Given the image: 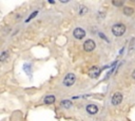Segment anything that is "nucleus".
Listing matches in <instances>:
<instances>
[{
    "mask_svg": "<svg viewBox=\"0 0 135 121\" xmlns=\"http://www.w3.org/2000/svg\"><path fill=\"white\" fill-rule=\"evenodd\" d=\"M112 33L116 37H121L126 33V25L124 23H116L112 26Z\"/></svg>",
    "mask_w": 135,
    "mask_h": 121,
    "instance_id": "nucleus-1",
    "label": "nucleus"
},
{
    "mask_svg": "<svg viewBox=\"0 0 135 121\" xmlns=\"http://www.w3.org/2000/svg\"><path fill=\"white\" fill-rule=\"evenodd\" d=\"M76 81V76L73 74V73H69V74L65 75V77L63 78V85L67 87H70L72 86V85H74V83H75Z\"/></svg>",
    "mask_w": 135,
    "mask_h": 121,
    "instance_id": "nucleus-2",
    "label": "nucleus"
},
{
    "mask_svg": "<svg viewBox=\"0 0 135 121\" xmlns=\"http://www.w3.org/2000/svg\"><path fill=\"white\" fill-rule=\"evenodd\" d=\"M95 47H96V43H95V41L92 40V39H88V40L83 43V50L86 52L94 51Z\"/></svg>",
    "mask_w": 135,
    "mask_h": 121,
    "instance_id": "nucleus-3",
    "label": "nucleus"
},
{
    "mask_svg": "<svg viewBox=\"0 0 135 121\" xmlns=\"http://www.w3.org/2000/svg\"><path fill=\"white\" fill-rule=\"evenodd\" d=\"M73 36H74V38H76L77 40H81V39H83L84 36H86V32H84V30H82L81 28H76L75 30L73 31Z\"/></svg>",
    "mask_w": 135,
    "mask_h": 121,
    "instance_id": "nucleus-4",
    "label": "nucleus"
},
{
    "mask_svg": "<svg viewBox=\"0 0 135 121\" xmlns=\"http://www.w3.org/2000/svg\"><path fill=\"white\" fill-rule=\"evenodd\" d=\"M101 73V70L100 68H98V66H92V68H90V71H89V76L91 77V78H98L99 75H100Z\"/></svg>",
    "mask_w": 135,
    "mask_h": 121,
    "instance_id": "nucleus-5",
    "label": "nucleus"
},
{
    "mask_svg": "<svg viewBox=\"0 0 135 121\" xmlns=\"http://www.w3.org/2000/svg\"><path fill=\"white\" fill-rule=\"evenodd\" d=\"M122 101V94L120 93V92H116L115 94L113 95V97H112V104L113 105H118V104H120Z\"/></svg>",
    "mask_w": 135,
    "mask_h": 121,
    "instance_id": "nucleus-6",
    "label": "nucleus"
},
{
    "mask_svg": "<svg viewBox=\"0 0 135 121\" xmlns=\"http://www.w3.org/2000/svg\"><path fill=\"white\" fill-rule=\"evenodd\" d=\"M86 110L90 115H95V114H97V113H98L99 108H98V106H97L96 104H93L92 103V104H89V105H86Z\"/></svg>",
    "mask_w": 135,
    "mask_h": 121,
    "instance_id": "nucleus-7",
    "label": "nucleus"
},
{
    "mask_svg": "<svg viewBox=\"0 0 135 121\" xmlns=\"http://www.w3.org/2000/svg\"><path fill=\"white\" fill-rule=\"evenodd\" d=\"M55 96L54 95H48V96H45L44 97V99H43V103H45V104H53L55 102Z\"/></svg>",
    "mask_w": 135,
    "mask_h": 121,
    "instance_id": "nucleus-8",
    "label": "nucleus"
},
{
    "mask_svg": "<svg viewBox=\"0 0 135 121\" xmlns=\"http://www.w3.org/2000/svg\"><path fill=\"white\" fill-rule=\"evenodd\" d=\"M122 12H124V15L131 16V15H133V13H134V9L131 7H124V10H122Z\"/></svg>",
    "mask_w": 135,
    "mask_h": 121,
    "instance_id": "nucleus-9",
    "label": "nucleus"
},
{
    "mask_svg": "<svg viewBox=\"0 0 135 121\" xmlns=\"http://www.w3.org/2000/svg\"><path fill=\"white\" fill-rule=\"evenodd\" d=\"M61 105H62L64 108L69 110V108L72 107V105H73V104H72L71 100H62V101H61Z\"/></svg>",
    "mask_w": 135,
    "mask_h": 121,
    "instance_id": "nucleus-10",
    "label": "nucleus"
},
{
    "mask_svg": "<svg viewBox=\"0 0 135 121\" xmlns=\"http://www.w3.org/2000/svg\"><path fill=\"white\" fill-rule=\"evenodd\" d=\"M8 56H10V54H8V51H2L1 55H0V60L1 61H5L6 59H8Z\"/></svg>",
    "mask_w": 135,
    "mask_h": 121,
    "instance_id": "nucleus-11",
    "label": "nucleus"
},
{
    "mask_svg": "<svg viewBox=\"0 0 135 121\" xmlns=\"http://www.w3.org/2000/svg\"><path fill=\"white\" fill-rule=\"evenodd\" d=\"M79 15L80 16H82V15H84V14H86L88 13V7H83V5H81V7H79Z\"/></svg>",
    "mask_w": 135,
    "mask_h": 121,
    "instance_id": "nucleus-12",
    "label": "nucleus"
},
{
    "mask_svg": "<svg viewBox=\"0 0 135 121\" xmlns=\"http://www.w3.org/2000/svg\"><path fill=\"white\" fill-rule=\"evenodd\" d=\"M37 13H38V12H37V11H36V12H34V13H33V14H31V15H30V17H29V18H27V19H26V20H25V21H26V22H29V21H30V20H32V19H33V18H34V17H35V16H36V15H37Z\"/></svg>",
    "mask_w": 135,
    "mask_h": 121,
    "instance_id": "nucleus-13",
    "label": "nucleus"
},
{
    "mask_svg": "<svg viewBox=\"0 0 135 121\" xmlns=\"http://www.w3.org/2000/svg\"><path fill=\"white\" fill-rule=\"evenodd\" d=\"M112 3H113L115 7H121V5L124 4V2H122V1H116V0H114Z\"/></svg>",
    "mask_w": 135,
    "mask_h": 121,
    "instance_id": "nucleus-14",
    "label": "nucleus"
},
{
    "mask_svg": "<svg viewBox=\"0 0 135 121\" xmlns=\"http://www.w3.org/2000/svg\"><path fill=\"white\" fill-rule=\"evenodd\" d=\"M99 37H100L101 39H103V40H105V42H108V43H109V40H108V38L105 36V35H103V33H99Z\"/></svg>",
    "mask_w": 135,
    "mask_h": 121,
    "instance_id": "nucleus-15",
    "label": "nucleus"
},
{
    "mask_svg": "<svg viewBox=\"0 0 135 121\" xmlns=\"http://www.w3.org/2000/svg\"><path fill=\"white\" fill-rule=\"evenodd\" d=\"M132 78H133V79H134V80H135V70L133 71V73H132Z\"/></svg>",
    "mask_w": 135,
    "mask_h": 121,
    "instance_id": "nucleus-16",
    "label": "nucleus"
}]
</instances>
